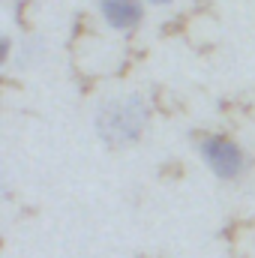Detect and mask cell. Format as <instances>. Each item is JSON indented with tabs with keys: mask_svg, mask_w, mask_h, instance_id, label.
Returning <instances> with one entry per match:
<instances>
[{
	"mask_svg": "<svg viewBox=\"0 0 255 258\" xmlns=\"http://www.w3.org/2000/svg\"><path fill=\"white\" fill-rule=\"evenodd\" d=\"M99 15L105 24L117 33H129L144 21V3L141 0H99Z\"/></svg>",
	"mask_w": 255,
	"mask_h": 258,
	"instance_id": "3957f363",
	"label": "cell"
},
{
	"mask_svg": "<svg viewBox=\"0 0 255 258\" xmlns=\"http://www.w3.org/2000/svg\"><path fill=\"white\" fill-rule=\"evenodd\" d=\"M147 123V105L141 96H120L108 99L96 111V129L111 147H126L135 144Z\"/></svg>",
	"mask_w": 255,
	"mask_h": 258,
	"instance_id": "6da1fadb",
	"label": "cell"
},
{
	"mask_svg": "<svg viewBox=\"0 0 255 258\" xmlns=\"http://www.w3.org/2000/svg\"><path fill=\"white\" fill-rule=\"evenodd\" d=\"M147 3H153V6H165V3H171V0H147Z\"/></svg>",
	"mask_w": 255,
	"mask_h": 258,
	"instance_id": "277c9868",
	"label": "cell"
},
{
	"mask_svg": "<svg viewBox=\"0 0 255 258\" xmlns=\"http://www.w3.org/2000/svg\"><path fill=\"white\" fill-rule=\"evenodd\" d=\"M201 156L204 162L210 165V171L222 180H231L240 174L243 168V153L240 147L231 141V138H222V135H207L201 141Z\"/></svg>",
	"mask_w": 255,
	"mask_h": 258,
	"instance_id": "7a4b0ae2",
	"label": "cell"
}]
</instances>
